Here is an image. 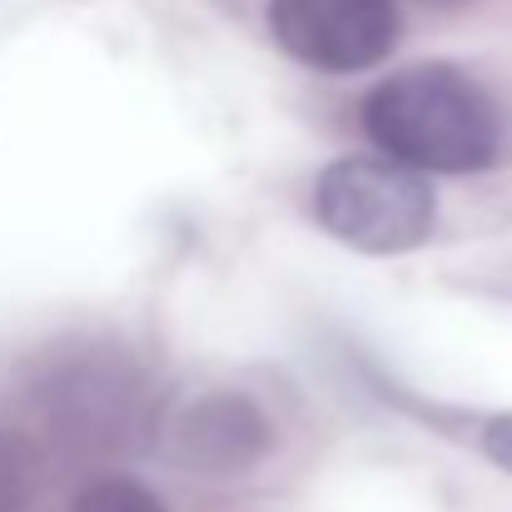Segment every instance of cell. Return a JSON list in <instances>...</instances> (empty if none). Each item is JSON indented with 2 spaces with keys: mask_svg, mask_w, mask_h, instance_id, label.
Masks as SVG:
<instances>
[{
  "mask_svg": "<svg viewBox=\"0 0 512 512\" xmlns=\"http://www.w3.org/2000/svg\"><path fill=\"white\" fill-rule=\"evenodd\" d=\"M70 512H165V503H160L140 478L105 473V478H90V483L70 498Z\"/></svg>",
  "mask_w": 512,
  "mask_h": 512,
  "instance_id": "cell-6",
  "label": "cell"
},
{
  "mask_svg": "<svg viewBox=\"0 0 512 512\" xmlns=\"http://www.w3.org/2000/svg\"><path fill=\"white\" fill-rule=\"evenodd\" d=\"M483 453H488L503 473H512V413H498V418L483 423Z\"/></svg>",
  "mask_w": 512,
  "mask_h": 512,
  "instance_id": "cell-8",
  "label": "cell"
},
{
  "mask_svg": "<svg viewBox=\"0 0 512 512\" xmlns=\"http://www.w3.org/2000/svg\"><path fill=\"white\" fill-rule=\"evenodd\" d=\"M274 443V428L264 418V408L244 393H209L199 403H189L170 428V453L174 463H184L189 473H244L254 468Z\"/></svg>",
  "mask_w": 512,
  "mask_h": 512,
  "instance_id": "cell-4",
  "label": "cell"
},
{
  "mask_svg": "<svg viewBox=\"0 0 512 512\" xmlns=\"http://www.w3.org/2000/svg\"><path fill=\"white\" fill-rule=\"evenodd\" d=\"M30 503V463H25V448L0 433V512H25Z\"/></svg>",
  "mask_w": 512,
  "mask_h": 512,
  "instance_id": "cell-7",
  "label": "cell"
},
{
  "mask_svg": "<svg viewBox=\"0 0 512 512\" xmlns=\"http://www.w3.org/2000/svg\"><path fill=\"white\" fill-rule=\"evenodd\" d=\"M418 5H458V0H418Z\"/></svg>",
  "mask_w": 512,
  "mask_h": 512,
  "instance_id": "cell-9",
  "label": "cell"
},
{
  "mask_svg": "<svg viewBox=\"0 0 512 512\" xmlns=\"http://www.w3.org/2000/svg\"><path fill=\"white\" fill-rule=\"evenodd\" d=\"M279 50L324 75H358L398 40L393 0H269Z\"/></svg>",
  "mask_w": 512,
  "mask_h": 512,
  "instance_id": "cell-3",
  "label": "cell"
},
{
  "mask_svg": "<svg viewBox=\"0 0 512 512\" xmlns=\"http://www.w3.org/2000/svg\"><path fill=\"white\" fill-rule=\"evenodd\" d=\"M368 140L418 174H478L503 150L498 100L458 65H413L368 90Z\"/></svg>",
  "mask_w": 512,
  "mask_h": 512,
  "instance_id": "cell-1",
  "label": "cell"
},
{
  "mask_svg": "<svg viewBox=\"0 0 512 512\" xmlns=\"http://www.w3.org/2000/svg\"><path fill=\"white\" fill-rule=\"evenodd\" d=\"M55 418L75 433L90 438H110L125 433L135 418V393H125L120 378H110V368L100 363H75V373L65 378V393L55 403Z\"/></svg>",
  "mask_w": 512,
  "mask_h": 512,
  "instance_id": "cell-5",
  "label": "cell"
},
{
  "mask_svg": "<svg viewBox=\"0 0 512 512\" xmlns=\"http://www.w3.org/2000/svg\"><path fill=\"white\" fill-rule=\"evenodd\" d=\"M433 184L388 155H348L314 179V219L358 254H408L433 229Z\"/></svg>",
  "mask_w": 512,
  "mask_h": 512,
  "instance_id": "cell-2",
  "label": "cell"
}]
</instances>
